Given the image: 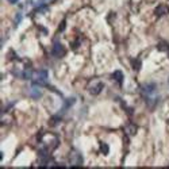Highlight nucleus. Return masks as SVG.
Instances as JSON below:
<instances>
[{
  "instance_id": "f257e3e1",
  "label": "nucleus",
  "mask_w": 169,
  "mask_h": 169,
  "mask_svg": "<svg viewBox=\"0 0 169 169\" xmlns=\"http://www.w3.org/2000/svg\"><path fill=\"white\" fill-rule=\"evenodd\" d=\"M69 160H70V164H73V166H81L83 165V157H81V154L75 152V150L70 153Z\"/></svg>"
},
{
  "instance_id": "f03ea898",
  "label": "nucleus",
  "mask_w": 169,
  "mask_h": 169,
  "mask_svg": "<svg viewBox=\"0 0 169 169\" xmlns=\"http://www.w3.org/2000/svg\"><path fill=\"white\" fill-rule=\"evenodd\" d=\"M52 54L54 57H58V58H61L65 56V49H64V46L60 43V42H56L53 46V50H52Z\"/></svg>"
},
{
  "instance_id": "7ed1b4c3",
  "label": "nucleus",
  "mask_w": 169,
  "mask_h": 169,
  "mask_svg": "<svg viewBox=\"0 0 169 169\" xmlns=\"http://www.w3.org/2000/svg\"><path fill=\"white\" fill-rule=\"evenodd\" d=\"M103 83H96L95 84V85H91V87H89L88 88V91H89V93H91V95H99L100 92H101V89H103Z\"/></svg>"
},
{
  "instance_id": "20e7f679",
  "label": "nucleus",
  "mask_w": 169,
  "mask_h": 169,
  "mask_svg": "<svg viewBox=\"0 0 169 169\" xmlns=\"http://www.w3.org/2000/svg\"><path fill=\"white\" fill-rule=\"evenodd\" d=\"M168 12H169V8L166 7L165 4H160L158 7L156 8V15L157 16H162V15H165Z\"/></svg>"
},
{
  "instance_id": "39448f33",
  "label": "nucleus",
  "mask_w": 169,
  "mask_h": 169,
  "mask_svg": "<svg viewBox=\"0 0 169 169\" xmlns=\"http://www.w3.org/2000/svg\"><path fill=\"white\" fill-rule=\"evenodd\" d=\"M112 78H114V80H116L119 84H122L123 83V73L120 70L114 72V73H112Z\"/></svg>"
},
{
  "instance_id": "423d86ee",
  "label": "nucleus",
  "mask_w": 169,
  "mask_h": 169,
  "mask_svg": "<svg viewBox=\"0 0 169 169\" xmlns=\"http://www.w3.org/2000/svg\"><path fill=\"white\" fill-rule=\"evenodd\" d=\"M154 91H156V84H149V85L143 87V92L145 93H152Z\"/></svg>"
},
{
  "instance_id": "0eeeda50",
  "label": "nucleus",
  "mask_w": 169,
  "mask_h": 169,
  "mask_svg": "<svg viewBox=\"0 0 169 169\" xmlns=\"http://www.w3.org/2000/svg\"><path fill=\"white\" fill-rule=\"evenodd\" d=\"M157 49L161 52H169V45L168 42H160V45L157 46Z\"/></svg>"
},
{
  "instance_id": "6e6552de",
  "label": "nucleus",
  "mask_w": 169,
  "mask_h": 169,
  "mask_svg": "<svg viewBox=\"0 0 169 169\" xmlns=\"http://www.w3.org/2000/svg\"><path fill=\"white\" fill-rule=\"evenodd\" d=\"M41 96H42V93H41L39 89H37V88H33L31 89V98L33 99H39Z\"/></svg>"
},
{
  "instance_id": "1a4fd4ad",
  "label": "nucleus",
  "mask_w": 169,
  "mask_h": 169,
  "mask_svg": "<svg viewBox=\"0 0 169 169\" xmlns=\"http://www.w3.org/2000/svg\"><path fill=\"white\" fill-rule=\"evenodd\" d=\"M126 131H127L130 135H134L135 133H137V126H134V124H129L127 127H126Z\"/></svg>"
},
{
  "instance_id": "9d476101",
  "label": "nucleus",
  "mask_w": 169,
  "mask_h": 169,
  "mask_svg": "<svg viewBox=\"0 0 169 169\" xmlns=\"http://www.w3.org/2000/svg\"><path fill=\"white\" fill-rule=\"evenodd\" d=\"M108 150H110L108 145H107V143H104V142H101V143H100V152L103 153V154H107V153H108Z\"/></svg>"
},
{
  "instance_id": "9b49d317",
  "label": "nucleus",
  "mask_w": 169,
  "mask_h": 169,
  "mask_svg": "<svg viewBox=\"0 0 169 169\" xmlns=\"http://www.w3.org/2000/svg\"><path fill=\"white\" fill-rule=\"evenodd\" d=\"M131 64H133V68H134L135 70H139L141 69V61H139V60H133Z\"/></svg>"
},
{
  "instance_id": "f8f14e48",
  "label": "nucleus",
  "mask_w": 169,
  "mask_h": 169,
  "mask_svg": "<svg viewBox=\"0 0 169 169\" xmlns=\"http://www.w3.org/2000/svg\"><path fill=\"white\" fill-rule=\"evenodd\" d=\"M52 120H53V122H50V124L54 126V124H57V123L60 122V118H58V116H54V118H52Z\"/></svg>"
},
{
  "instance_id": "ddd939ff",
  "label": "nucleus",
  "mask_w": 169,
  "mask_h": 169,
  "mask_svg": "<svg viewBox=\"0 0 169 169\" xmlns=\"http://www.w3.org/2000/svg\"><path fill=\"white\" fill-rule=\"evenodd\" d=\"M64 28H65V20L61 22V25H60V28H58V30H60V31H62Z\"/></svg>"
},
{
  "instance_id": "4468645a",
  "label": "nucleus",
  "mask_w": 169,
  "mask_h": 169,
  "mask_svg": "<svg viewBox=\"0 0 169 169\" xmlns=\"http://www.w3.org/2000/svg\"><path fill=\"white\" fill-rule=\"evenodd\" d=\"M78 45H80L78 42H73V43H72V49H73V50H75V49H77V46H78Z\"/></svg>"
},
{
  "instance_id": "2eb2a0df",
  "label": "nucleus",
  "mask_w": 169,
  "mask_h": 169,
  "mask_svg": "<svg viewBox=\"0 0 169 169\" xmlns=\"http://www.w3.org/2000/svg\"><path fill=\"white\" fill-rule=\"evenodd\" d=\"M8 2H10V3H12V4H15V3L19 2V0H8Z\"/></svg>"
},
{
  "instance_id": "dca6fc26",
  "label": "nucleus",
  "mask_w": 169,
  "mask_h": 169,
  "mask_svg": "<svg viewBox=\"0 0 169 169\" xmlns=\"http://www.w3.org/2000/svg\"><path fill=\"white\" fill-rule=\"evenodd\" d=\"M168 123H169V119H168Z\"/></svg>"
}]
</instances>
